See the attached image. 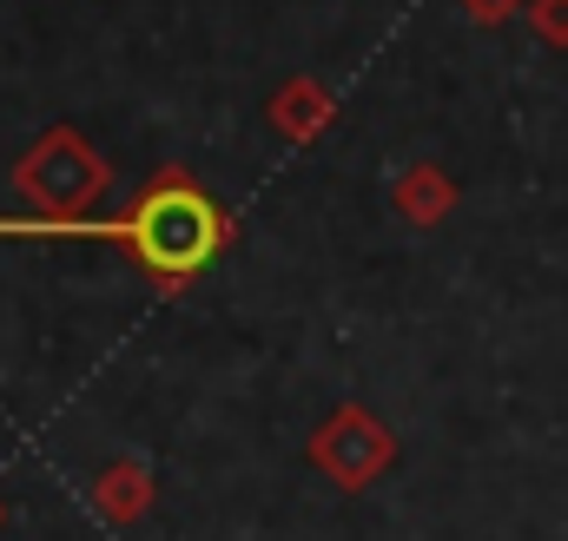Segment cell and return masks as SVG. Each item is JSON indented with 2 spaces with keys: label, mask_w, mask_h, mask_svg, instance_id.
Returning a JSON list of instances; mask_svg holds the SVG:
<instances>
[{
  "label": "cell",
  "mask_w": 568,
  "mask_h": 541,
  "mask_svg": "<svg viewBox=\"0 0 568 541\" xmlns=\"http://www.w3.org/2000/svg\"><path fill=\"white\" fill-rule=\"evenodd\" d=\"M126 238L140 245V258L159 277H192V270L212 258V245H219V218H212V205L179 178H165L152 198L140 205V218L126 225Z\"/></svg>",
  "instance_id": "obj_1"
},
{
  "label": "cell",
  "mask_w": 568,
  "mask_h": 541,
  "mask_svg": "<svg viewBox=\"0 0 568 541\" xmlns=\"http://www.w3.org/2000/svg\"><path fill=\"white\" fill-rule=\"evenodd\" d=\"M93 502H100V516L106 522H140L145 502H152V476H145V462H113L100 482H93Z\"/></svg>",
  "instance_id": "obj_3"
},
{
  "label": "cell",
  "mask_w": 568,
  "mask_h": 541,
  "mask_svg": "<svg viewBox=\"0 0 568 541\" xmlns=\"http://www.w3.org/2000/svg\"><path fill=\"white\" fill-rule=\"evenodd\" d=\"M311 462L337 482V489H371L390 462H397V436H384L371 416H357V409H344L317 442H311Z\"/></svg>",
  "instance_id": "obj_2"
},
{
  "label": "cell",
  "mask_w": 568,
  "mask_h": 541,
  "mask_svg": "<svg viewBox=\"0 0 568 541\" xmlns=\"http://www.w3.org/2000/svg\"><path fill=\"white\" fill-rule=\"evenodd\" d=\"M0 516H7V509H0Z\"/></svg>",
  "instance_id": "obj_4"
}]
</instances>
